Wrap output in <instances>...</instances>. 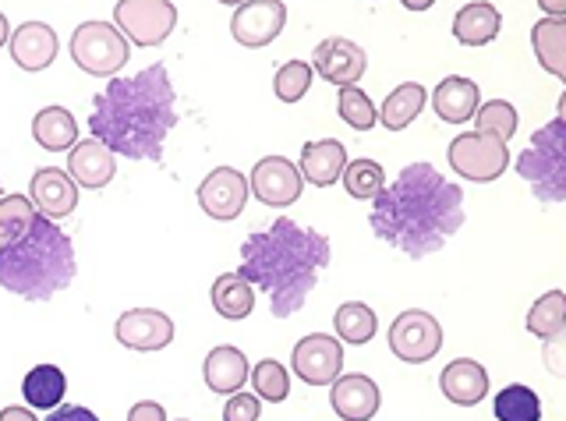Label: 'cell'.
<instances>
[{"instance_id":"obj_1","label":"cell","mask_w":566,"mask_h":421,"mask_svg":"<svg viewBox=\"0 0 566 421\" xmlns=\"http://www.w3.org/2000/svg\"><path fill=\"white\" fill-rule=\"evenodd\" d=\"M464 188L447 181L432 164H411L371 199L368 223L389 249L411 259L439 252L464 227Z\"/></svg>"},{"instance_id":"obj_2","label":"cell","mask_w":566,"mask_h":421,"mask_svg":"<svg viewBox=\"0 0 566 421\" xmlns=\"http://www.w3.org/2000/svg\"><path fill=\"white\" fill-rule=\"evenodd\" d=\"M177 125V93L167 64H149L128 78H111L96 96L88 131L114 156L159 160L170 128Z\"/></svg>"},{"instance_id":"obj_3","label":"cell","mask_w":566,"mask_h":421,"mask_svg":"<svg viewBox=\"0 0 566 421\" xmlns=\"http://www.w3.org/2000/svg\"><path fill=\"white\" fill-rule=\"evenodd\" d=\"M329 259L333 249L326 234L280 217L265 231L244 238L238 273L270 297V312L276 319H291L294 312L305 308Z\"/></svg>"},{"instance_id":"obj_4","label":"cell","mask_w":566,"mask_h":421,"mask_svg":"<svg viewBox=\"0 0 566 421\" xmlns=\"http://www.w3.org/2000/svg\"><path fill=\"white\" fill-rule=\"evenodd\" d=\"M71 280H75V244L43 213L32 217L22 238L0 249V287L25 302H46Z\"/></svg>"},{"instance_id":"obj_5","label":"cell","mask_w":566,"mask_h":421,"mask_svg":"<svg viewBox=\"0 0 566 421\" xmlns=\"http://www.w3.org/2000/svg\"><path fill=\"white\" fill-rule=\"evenodd\" d=\"M517 173L531 185L535 199L563 202L566 199V120L563 110L545 128L531 135L527 149L517 156Z\"/></svg>"},{"instance_id":"obj_6","label":"cell","mask_w":566,"mask_h":421,"mask_svg":"<svg viewBox=\"0 0 566 421\" xmlns=\"http://www.w3.org/2000/svg\"><path fill=\"white\" fill-rule=\"evenodd\" d=\"M447 160L457 178L471 185H489L500 181L510 170V143L485 131H460L447 149Z\"/></svg>"},{"instance_id":"obj_7","label":"cell","mask_w":566,"mask_h":421,"mask_svg":"<svg viewBox=\"0 0 566 421\" xmlns=\"http://www.w3.org/2000/svg\"><path fill=\"white\" fill-rule=\"evenodd\" d=\"M132 43L114 22H82L71 36V57L82 72L96 78H114L128 64Z\"/></svg>"},{"instance_id":"obj_8","label":"cell","mask_w":566,"mask_h":421,"mask_svg":"<svg viewBox=\"0 0 566 421\" xmlns=\"http://www.w3.org/2000/svg\"><path fill=\"white\" fill-rule=\"evenodd\" d=\"M114 25L128 43L159 46L177 25V8L170 0H117Z\"/></svg>"},{"instance_id":"obj_9","label":"cell","mask_w":566,"mask_h":421,"mask_svg":"<svg viewBox=\"0 0 566 421\" xmlns=\"http://www.w3.org/2000/svg\"><path fill=\"white\" fill-rule=\"evenodd\" d=\"M442 347V326L436 323V315L421 308L400 312L394 326H389V350L407 361V365H424L439 355Z\"/></svg>"},{"instance_id":"obj_10","label":"cell","mask_w":566,"mask_h":421,"mask_svg":"<svg viewBox=\"0 0 566 421\" xmlns=\"http://www.w3.org/2000/svg\"><path fill=\"white\" fill-rule=\"evenodd\" d=\"M301 188H305V178L287 156H262L248 173V191H255V199L273 209L294 206L301 199Z\"/></svg>"},{"instance_id":"obj_11","label":"cell","mask_w":566,"mask_h":421,"mask_svg":"<svg viewBox=\"0 0 566 421\" xmlns=\"http://www.w3.org/2000/svg\"><path fill=\"white\" fill-rule=\"evenodd\" d=\"M283 25H287L283 0H244V4H238L234 19H230V36L248 50H259L270 46L283 32Z\"/></svg>"},{"instance_id":"obj_12","label":"cell","mask_w":566,"mask_h":421,"mask_svg":"<svg viewBox=\"0 0 566 421\" xmlns=\"http://www.w3.org/2000/svg\"><path fill=\"white\" fill-rule=\"evenodd\" d=\"M294 376L308 386H329L336 376L344 372V347L329 333H312V337L294 344Z\"/></svg>"},{"instance_id":"obj_13","label":"cell","mask_w":566,"mask_h":421,"mask_svg":"<svg viewBox=\"0 0 566 421\" xmlns=\"http://www.w3.org/2000/svg\"><path fill=\"white\" fill-rule=\"evenodd\" d=\"M312 72L323 75L329 85H336V90H344V85H358L361 75L368 72V54H365V46H358L354 40L329 36L315 46Z\"/></svg>"},{"instance_id":"obj_14","label":"cell","mask_w":566,"mask_h":421,"mask_svg":"<svg viewBox=\"0 0 566 421\" xmlns=\"http://www.w3.org/2000/svg\"><path fill=\"white\" fill-rule=\"evenodd\" d=\"M199 206H202V213H209L220 223L238 220L248 206V178L234 167H217L199 185Z\"/></svg>"},{"instance_id":"obj_15","label":"cell","mask_w":566,"mask_h":421,"mask_svg":"<svg viewBox=\"0 0 566 421\" xmlns=\"http://www.w3.org/2000/svg\"><path fill=\"white\" fill-rule=\"evenodd\" d=\"M114 337H117L120 347L149 355V350L170 347V340H174V319H170L167 312H156V308H132V312H124L120 319H117Z\"/></svg>"},{"instance_id":"obj_16","label":"cell","mask_w":566,"mask_h":421,"mask_svg":"<svg viewBox=\"0 0 566 421\" xmlns=\"http://www.w3.org/2000/svg\"><path fill=\"white\" fill-rule=\"evenodd\" d=\"M29 199L35 206V213H43L46 220H64L78 209V185L71 181V173L61 167H40L32 173Z\"/></svg>"},{"instance_id":"obj_17","label":"cell","mask_w":566,"mask_h":421,"mask_svg":"<svg viewBox=\"0 0 566 421\" xmlns=\"http://www.w3.org/2000/svg\"><path fill=\"white\" fill-rule=\"evenodd\" d=\"M379 403H382V393L376 379H368L361 372H350V376L340 372L329 382V408L344 421H371L379 414Z\"/></svg>"},{"instance_id":"obj_18","label":"cell","mask_w":566,"mask_h":421,"mask_svg":"<svg viewBox=\"0 0 566 421\" xmlns=\"http://www.w3.org/2000/svg\"><path fill=\"white\" fill-rule=\"evenodd\" d=\"M8 46H11V61L22 67V72L35 75V72H46V67L57 61V32L46 22H25L18 25L11 36H8Z\"/></svg>"},{"instance_id":"obj_19","label":"cell","mask_w":566,"mask_h":421,"mask_svg":"<svg viewBox=\"0 0 566 421\" xmlns=\"http://www.w3.org/2000/svg\"><path fill=\"white\" fill-rule=\"evenodd\" d=\"M67 173L71 181L78 188H88V191H99L114 181L117 173V156L106 149L99 138H85V143H75L71 146V156H67Z\"/></svg>"},{"instance_id":"obj_20","label":"cell","mask_w":566,"mask_h":421,"mask_svg":"<svg viewBox=\"0 0 566 421\" xmlns=\"http://www.w3.org/2000/svg\"><path fill=\"white\" fill-rule=\"evenodd\" d=\"M439 386H442V397L457 403V408H474V403H482L489 393V372H485V365H478L471 358H457L442 368Z\"/></svg>"},{"instance_id":"obj_21","label":"cell","mask_w":566,"mask_h":421,"mask_svg":"<svg viewBox=\"0 0 566 421\" xmlns=\"http://www.w3.org/2000/svg\"><path fill=\"white\" fill-rule=\"evenodd\" d=\"M429 99L439 120H447V125H468L478 110V103H482V90H478V82L464 75H450L436 85V93Z\"/></svg>"},{"instance_id":"obj_22","label":"cell","mask_w":566,"mask_h":421,"mask_svg":"<svg viewBox=\"0 0 566 421\" xmlns=\"http://www.w3.org/2000/svg\"><path fill=\"white\" fill-rule=\"evenodd\" d=\"M347 167V149L336 143V138H318V143H308L301 149V178L315 188H329L340 181V173Z\"/></svg>"},{"instance_id":"obj_23","label":"cell","mask_w":566,"mask_h":421,"mask_svg":"<svg viewBox=\"0 0 566 421\" xmlns=\"http://www.w3.org/2000/svg\"><path fill=\"white\" fill-rule=\"evenodd\" d=\"M500 29H503V14L489 0H471V4H464L453 14V40L460 46H485L500 36Z\"/></svg>"},{"instance_id":"obj_24","label":"cell","mask_w":566,"mask_h":421,"mask_svg":"<svg viewBox=\"0 0 566 421\" xmlns=\"http://www.w3.org/2000/svg\"><path fill=\"white\" fill-rule=\"evenodd\" d=\"M202 376H206V386H209L212 393L230 397V393H238L241 386L248 382V358L241 355L238 347L220 344V347H212L209 355H206Z\"/></svg>"},{"instance_id":"obj_25","label":"cell","mask_w":566,"mask_h":421,"mask_svg":"<svg viewBox=\"0 0 566 421\" xmlns=\"http://www.w3.org/2000/svg\"><path fill=\"white\" fill-rule=\"evenodd\" d=\"M212 308H217L220 319L241 323L255 312V287L241 273H223L212 284Z\"/></svg>"},{"instance_id":"obj_26","label":"cell","mask_w":566,"mask_h":421,"mask_svg":"<svg viewBox=\"0 0 566 421\" xmlns=\"http://www.w3.org/2000/svg\"><path fill=\"white\" fill-rule=\"evenodd\" d=\"M32 138L46 152H64L78 143V120L64 107H43L32 117Z\"/></svg>"},{"instance_id":"obj_27","label":"cell","mask_w":566,"mask_h":421,"mask_svg":"<svg viewBox=\"0 0 566 421\" xmlns=\"http://www.w3.org/2000/svg\"><path fill=\"white\" fill-rule=\"evenodd\" d=\"M531 46L548 75L566 78V19H542L531 29Z\"/></svg>"},{"instance_id":"obj_28","label":"cell","mask_w":566,"mask_h":421,"mask_svg":"<svg viewBox=\"0 0 566 421\" xmlns=\"http://www.w3.org/2000/svg\"><path fill=\"white\" fill-rule=\"evenodd\" d=\"M22 393L32 411H53L61 408V400L67 393V379L57 365H35L22 379Z\"/></svg>"},{"instance_id":"obj_29","label":"cell","mask_w":566,"mask_h":421,"mask_svg":"<svg viewBox=\"0 0 566 421\" xmlns=\"http://www.w3.org/2000/svg\"><path fill=\"white\" fill-rule=\"evenodd\" d=\"M424 99H429V93H424V85H418V82H403V85H397V90L382 99V110H379L382 128H389V131H403V128L411 125V120L424 110Z\"/></svg>"},{"instance_id":"obj_30","label":"cell","mask_w":566,"mask_h":421,"mask_svg":"<svg viewBox=\"0 0 566 421\" xmlns=\"http://www.w3.org/2000/svg\"><path fill=\"white\" fill-rule=\"evenodd\" d=\"M333 329H336V340H340V344L361 347V344H368L371 337H376L379 323H376V312H371L365 302H347V305L336 308Z\"/></svg>"},{"instance_id":"obj_31","label":"cell","mask_w":566,"mask_h":421,"mask_svg":"<svg viewBox=\"0 0 566 421\" xmlns=\"http://www.w3.org/2000/svg\"><path fill=\"white\" fill-rule=\"evenodd\" d=\"M492 411L500 421H538L542 418V397L531 386L513 382L506 390L495 393Z\"/></svg>"},{"instance_id":"obj_32","label":"cell","mask_w":566,"mask_h":421,"mask_svg":"<svg viewBox=\"0 0 566 421\" xmlns=\"http://www.w3.org/2000/svg\"><path fill=\"white\" fill-rule=\"evenodd\" d=\"M566 326V294L563 291H548L545 297H538L527 312V333H535L538 340L559 337Z\"/></svg>"},{"instance_id":"obj_33","label":"cell","mask_w":566,"mask_h":421,"mask_svg":"<svg viewBox=\"0 0 566 421\" xmlns=\"http://www.w3.org/2000/svg\"><path fill=\"white\" fill-rule=\"evenodd\" d=\"M248 382L255 386V397L265 403H283L291 393V372L276 358H262L255 368H248Z\"/></svg>"},{"instance_id":"obj_34","label":"cell","mask_w":566,"mask_h":421,"mask_svg":"<svg viewBox=\"0 0 566 421\" xmlns=\"http://www.w3.org/2000/svg\"><path fill=\"white\" fill-rule=\"evenodd\" d=\"M336 114H340V120H344L347 128H354V131L376 128V120H379L376 103H371L368 93H361L358 85H344L340 96H336Z\"/></svg>"},{"instance_id":"obj_35","label":"cell","mask_w":566,"mask_h":421,"mask_svg":"<svg viewBox=\"0 0 566 421\" xmlns=\"http://www.w3.org/2000/svg\"><path fill=\"white\" fill-rule=\"evenodd\" d=\"M474 131H485V135H495V138H503V143H510V138L517 135V110H513V103H506V99L478 103Z\"/></svg>"},{"instance_id":"obj_36","label":"cell","mask_w":566,"mask_h":421,"mask_svg":"<svg viewBox=\"0 0 566 421\" xmlns=\"http://www.w3.org/2000/svg\"><path fill=\"white\" fill-rule=\"evenodd\" d=\"M340 181L350 199H376L379 188L386 185V173L376 160H347Z\"/></svg>"},{"instance_id":"obj_37","label":"cell","mask_w":566,"mask_h":421,"mask_svg":"<svg viewBox=\"0 0 566 421\" xmlns=\"http://www.w3.org/2000/svg\"><path fill=\"white\" fill-rule=\"evenodd\" d=\"M32 217H35V206H32L29 196H18V191H14V196L0 199V249L25 234Z\"/></svg>"},{"instance_id":"obj_38","label":"cell","mask_w":566,"mask_h":421,"mask_svg":"<svg viewBox=\"0 0 566 421\" xmlns=\"http://www.w3.org/2000/svg\"><path fill=\"white\" fill-rule=\"evenodd\" d=\"M312 64L305 61H287V64H280V72L273 78V93L276 99L283 103H297V99H305V93L312 90Z\"/></svg>"},{"instance_id":"obj_39","label":"cell","mask_w":566,"mask_h":421,"mask_svg":"<svg viewBox=\"0 0 566 421\" xmlns=\"http://www.w3.org/2000/svg\"><path fill=\"white\" fill-rule=\"evenodd\" d=\"M262 414V400L255 393H230L227 408H223V421H259Z\"/></svg>"},{"instance_id":"obj_40","label":"cell","mask_w":566,"mask_h":421,"mask_svg":"<svg viewBox=\"0 0 566 421\" xmlns=\"http://www.w3.org/2000/svg\"><path fill=\"white\" fill-rule=\"evenodd\" d=\"M46 421H99L88 408H78V403H61V408H53Z\"/></svg>"},{"instance_id":"obj_41","label":"cell","mask_w":566,"mask_h":421,"mask_svg":"<svg viewBox=\"0 0 566 421\" xmlns=\"http://www.w3.org/2000/svg\"><path fill=\"white\" fill-rule=\"evenodd\" d=\"M128 421H167V411L156 400H138L128 411Z\"/></svg>"},{"instance_id":"obj_42","label":"cell","mask_w":566,"mask_h":421,"mask_svg":"<svg viewBox=\"0 0 566 421\" xmlns=\"http://www.w3.org/2000/svg\"><path fill=\"white\" fill-rule=\"evenodd\" d=\"M0 421H40V418H35V411H29V408H4L0 411Z\"/></svg>"},{"instance_id":"obj_43","label":"cell","mask_w":566,"mask_h":421,"mask_svg":"<svg viewBox=\"0 0 566 421\" xmlns=\"http://www.w3.org/2000/svg\"><path fill=\"white\" fill-rule=\"evenodd\" d=\"M538 8L548 19H566V0H538Z\"/></svg>"},{"instance_id":"obj_44","label":"cell","mask_w":566,"mask_h":421,"mask_svg":"<svg viewBox=\"0 0 566 421\" xmlns=\"http://www.w3.org/2000/svg\"><path fill=\"white\" fill-rule=\"evenodd\" d=\"M400 4L407 8V11H429L436 0H400Z\"/></svg>"},{"instance_id":"obj_45","label":"cell","mask_w":566,"mask_h":421,"mask_svg":"<svg viewBox=\"0 0 566 421\" xmlns=\"http://www.w3.org/2000/svg\"><path fill=\"white\" fill-rule=\"evenodd\" d=\"M8 36H11V25H8V14L0 11V46L8 43Z\"/></svg>"},{"instance_id":"obj_46","label":"cell","mask_w":566,"mask_h":421,"mask_svg":"<svg viewBox=\"0 0 566 421\" xmlns=\"http://www.w3.org/2000/svg\"><path fill=\"white\" fill-rule=\"evenodd\" d=\"M220 4H230V8H238V4H244V0H220Z\"/></svg>"},{"instance_id":"obj_47","label":"cell","mask_w":566,"mask_h":421,"mask_svg":"<svg viewBox=\"0 0 566 421\" xmlns=\"http://www.w3.org/2000/svg\"><path fill=\"white\" fill-rule=\"evenodd\" d=\"M177 421H188V418H177Z\"/></svg>"}]
</instances>
